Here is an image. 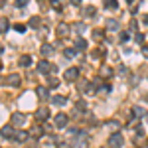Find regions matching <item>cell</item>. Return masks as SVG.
I'll use <instances>...</instances> for the list:
<instances>
[{
    "label": "cell",
    "mask_w": 148,
    "mask_h": 148,
    "mask_svg": "<svg viewBox=\"0 0 148 148\" xmlns=\"http://www.w3.org/2000/svg\"><path fill=\"white\" fill-rule=\"evenodd\" d=\"M89 146V140H87V132H81L77 136H73V140H71V148H87Z\"/></svg>",
    "instance_id": "1"
},
{
    "label": "cell",
    "mask_w": 148,
    "mask_h": 148,
    "mask_svg": "<svg viewBox=\"0 0 148 148\" xmlns=\"http://www.w3.org/2000/svg\"><path fill=\"white\" fill-rule=\"evenodd\" d=\"M20 83H22V75H18V73H10L6 77V85H10V87H18Z\"/></svg>",
    "instance_id": "9"
},
{
    "label": "cell",
    "mask_w": 148,
    "mask_h": 148,
    "mask_svg": "<svg viewBox=\"0 0 148 148\" xmlns=\"http://www.w3.org/2000/svg\"><path fill=\"white\" fill-rule=\"evenodd\" d=\"M105 26H107V30H111V32H116V30H119V22H116L114 18H109V20L105 22Z\"/></svg>",
    "instance_id": "16"
},
{
    "label": "cell",
    "mask_w": 148,
    "mask_h": 148,
    "mask_svg": "<svg viewBox=\"0 0 148 148\" xmlns=\"http://www.w3.org/2000/svg\"><path fill=\"white\" fill-rule=\"evenodd\" d=\"M119 38H121V42H128V40H130V34H128V32H121Z\"/></svg>",
    "instance_id": "35"
},
{
    "label": "cell",
    "mask_w": 148,
    "mask_h": 148,
    "mask_svg": "<svg viewBox=\"0 0 148 148\" xmlns=\"http://www.w3.org/2000/svg\"><path fill=\"white\" fill-rule=\"evenodd\" d=\"M79 67H69L65 69V73H63V77H65V81L67 83H75V81H79Z\"/></svg>",
    "instance_id": "4"
},
{
    "label": "cell",
    "mask_w": 148,
    "mask_h": 148,
    "mask_svg": "<svg viewBox=\"0 0 148 148\" xmlns=\"http://www.w3.org/2000/svg\"><path fill=\"white\" fill-rule=\"evenodd\" d=\"M69 123V116L65 113H57L56 116H53V125L57 126V128H65Z\"/></svg>",
    "instance_id": "5"
},
{
    "label": "cell",
    "mask_w": 148,
    "mask_h": 148,
    "mask_svg": "<svg viewBox=\"0 0 148 148\" xmlns=\"http://www.w3.org/2000/svg\"><path fill=\"white\" fill-rule=\"evenodd\" d=\"M51 103H53L56 107H63V105L67 103V99H65V97H61V95H53V97H51Z\"/></svg>",
    "instance_id": "17"
},
{
    "label": "cell",
    "mask_w": 148,
    "mask_h": 148,
    "mask_svg": "<svg viewBox=\"0 0 148 148\" xmlns=\"http://www.w3.org/2000/svg\"><path fill=\"white\" fill-rule=\"evenodd\" d=\"M105 56H107V49H105V47H101V46L93 51V57H105Z\"/></svg>",
    "instance_id": "26"
},
{
    "label": "cell",
    "mask_w": 148,
    "mask_h": 148,
    "mask_svg": "<svg viewBox=\"0 0 148 148\" xmlns=\"http://www.w3.org/2000/svg\"><path fill=\"white\" fill-rule=\"evenodd\" d=\"M42 132H44L42 126H36V128H34V134H38V136H42Z\"/></svg>",
    "instance_id": "39"
},
{
    "label": "cell",
    "mask_w": 148,
    "mask_h": 148,
    "mask_svg": "<svg viewBox=\"0 0 148 148\" xmlns=\"http://www.w3.org/2000/svg\"><path fill=\"white\" fill-rule=\"evenodd\" d=\"M28 138H30V132H28V130H18L16 136H14V140H18V142H26Z\"/></svg>",
    "instance_id": "13"
},
{
    "label": "cell",
    "mask_w": 148,
    "mask_h": 148,
    "mask_svg": "<svg viewBox=\"0 0 148 148\" xmlns=\"http://www.w3.org/2000/svg\"><path fill=\"white\" fill-rule=\"evenodd\" d=\"M136 20H130V26H128V30H130V32H134V30H136Z\"/></svg>",
    "instance_id": "37"
},
{
    "label": "cell",
    "mask_w": 148,
    "mask_h": 148,
    "mask_svg": "<svg viewBox=\"0 0 148 148\" xmlns=\"http://www.w3.org/2000/svg\"><path fill=\"white\" fill-rule=\"evenodd\" d=\"M47 119H49V109H47V107H38V111H36V121H38V123H46Z\"/></svg>",
    "instance_id": "6"
},
{
    "label": "cell",
    "mask_w": 148,
    "mask_h": 148,
    "mask_svg": "<svg viewBox=\"0 0 148 148\" xmlns=\"http://www.w3.org/2000/svg\"><path fill=\"white\" fill-rule=\"evenodd\" d=\"M4 4H6V0H0V6H4Z\"/></svg>",
    "instance_id": "45"
},
{
    "label": "cell",
    "mask_w": 148,
    "mask_h": 148,
    "mask_svg": "<svg viewBox=\"0 0 148 148\" xmlns=\"http://www.w3.org/2000/svg\"><path fill=\"white\" fill-rule=\"evenodd\" d=\"M123 144H125V136L121 132H113L109 136V148H123Z\"/></svg>",
    "instance_id": "3"
},
{
    "label": "cell",
    "mask_w": 148,
    "mask_h": 148,
    "mask_svg": "<svg viewBox=\"0 0 148 148\" xmlns=\"http://www.w3.org/2000/svg\"><path fill=\"white\" fill-rule=\"evenodd\" d=\"M51 6H53L56 10H61V8H63V0H51Z\"/></svg>",
    "instance_id": "34"
},
{
    "label": "cell",
    "mask_w": 148,
    "mask_h": 148,
    "mask_svg": "<svg viewBox=\"0 0 148 148\" xmlns=\"http://www.w3.org/2000/svg\"><path fill=\"white\" fill-rule=\"evenodd\" d=\"M69 2H71L73 6H79V4H81V0H69Z\"/></svg>",
    "instance_id": "42"
},
{
    "label": "cell",
    "mask_w": 148,
    "mask_h": 148,
    "mask_svg": "<svg viewBox=\"0 0 148 148\" xmlns=\"http://www.w3.org/2000/svg\"><path fill=\"white\" fill-rule=\"evenodd\" d=\"M36 95H38L40 101H47V99H49V91H47V87H42V85L36 89Z\"/></svg>",
    "instance_id": "12"
},
{
    "label": "cell",
    "mask_w": 148,
    "mask_h": 148,
    "mask_svg": "<svg viewBox=\"0 0 148 148\" xmlns=\"http://www.w3.org/2000/svg\"><path fill=\"white\" fill-rule=\"evenodd\" d=\"M2 51H4V46H2V44H0V56H2Z\"/></svg>",
    "instance_id": "44"
},
{
    "label": "cell",
    "mask_w": 148,
    "mask_h": 148,
    "mask_svg": "<svg viewBox=\"0 0 148 148\" xmlns=\"http://www.w3.org/2000/svg\"><path fill=\"white\" fill-rule=\"evenodd\" d=\"M47 85H49L51 89H56V87H59V79H57V77H47Z\"/></svg>",
    "instance_id": "28"
},
{
    "label": "cell",
    "mask_w": 148,
    "mask_h": 148,
    "mask_svg": "<svg viewBox=\"0 0 148 148\" xmlns=\"http://www.w3.org/2000/svg\"><path fill=\"white\" fill-rule=\"evenodd\" d=\"M116 73H121L123 77H126L130 71H128V67H126V65H119V67H116Z\"/></svg>",
    "instance_id": "30"
},
{
    "label": "cell",
    "mask_w": 148,
    "mask_h": 148,
    "mask_svg": "<svg viewBox=\"0 0 148 148\" xmlns=\"http://www.w3.org/2000/svg\"><path fill=\"white\" fill-rule=\"evenodd\" d=\"M105 8H111V10H119V2H116V0H105Z\"/></svg>",
    "instance_id": "24"
},
{
    "label": "cell",
    "mask_w": 148,
    "mask_h": 148,
    "mask_svg": "<svg viewBox=\"0 0 148 148\" xmlns=\"http://www.w3.org/2000/svg\"><path fill=\"white\" fill-rule=\"evenodd\" d=\"M40 51H42V56H51V53H53V46H51V44H44V46L40 47Z\"/></svg>",
    "instance_id": "18"
},
{
    "label": "cell",
    "mask_w": 148,
    "mask_h": 148,
    "mask_svg": "<svg viewBox=\"0 0 148 148\" xmlns=\"http://www.w3.org/2000/svg\"><path fill=\"white\" fill-rule=\"evenodd\" d=\"M0 136L12 138V140H14V136H16V130H14V126H12V125H4L2 128H0Z\"/></svg>",
    "instance_id": "8"
},
{
    "label": "cell",
    "mask_w": 148,
    "mask_h": 148,
    "mask_svg": "<svg viewBox=\"0 0 148 148\" xmlns=\"http://www.w3.org/2000/svg\"><path fill=\"white\" fill-rule=\"evenodd\" d=\"M83 49H87V42H85L83 38H77V42H75V51H83Z\"/></svg>",
    "instance_id": "19"
},
{
    "label": "cell",
    "mask_w": 148,
    "mask_h": 148,
    "mask_svg": "<svg viewBox=\"0 0 148 148\" xmlns=\"http://www.w3.org/2000/svg\"><path fill=\"white\" fill-rule=\"evenodd\" d=\"M101 91L103 93H111V85H109V83H105V85L101 87Z\"/></svg>",
    "instance_id": "38"
},
{
    "label": "cell",
    "mask_w": 148,
    "mask_h": 148,
    "mask_svg": "<svg viewBox=\"0 0 148 148\" xmlns=\"http://www.w3.org/2000/svg\"><path fill=\"white\" fill-rule=\"evenodd\" d=\"M144 119H146V123H148V114H146V116H144Z\"/></svg>",
    "instance_id": "47"
},
{
    "label": "cell",
    "mask_w": 148,
    "mask_h": 148,
    "mask_svg": "<svg viewBox=\"0 0 148 148\" xmlns=\"http://www.w3.org/2000/svg\"><path fill=\"white\" fill-rule=\"evenodd\" d=\"M134 40L140 44V42H144V36H142V34H136V36H134Z\"/></svg>",
    "instance_id": "40"
},
{
    "label": "cell",
    "mask_w": 148,
    "mask_h": 148,
    "mask_svg": "<svg viewBox=\"0 0 148 148\" xmlns=\"http://www.w3.org/2000/svg\"><path fill=\"white\" fill-rule=\"evenodd\" d=\"M40 24H42V20H40L38 16H32V18H30V22H28V26H30V28H36V30H38V28H40Z\"/></svg>",
    "instance_id": "22"
},
{
    "label": "cell",
    "mask_w": 148,
    "mask_h": 148,
    "mask_svg": "<svg viewBox=\"0 0 148 148\" xmlns=\"http://www.w3.org/2000/svg\"><path fill=\"white\" fill-rule=\"evenodd\" d=\"M93 38L99 42V40H103L105 38V30H93Z\"/></svg>",
    "instance_id": "29"
},
{
    "label": "cell",
    "mask_w": 148,
    "mask_h": 148,
    "mask_svg": "<svg viewBox=\"0 0 148 148\" xmlns=\"http://www.w3.org/2000/svg\"><path fill=\"white\" fill-rule=\"evenodd\" d=\"M69 32H71V30H69L67 24H59V26H57V36H59V38H65Z\"/></svg>",
    "instance_id": "14"
},
{
    "label": "cell",
    "mask_w": 148,
    "mask_h": 148,
    "mask_svg": "<svg viewBox=\"0 0 148 148\" xmlns=\"http://www.w3.org/2000/svg\"><path fill=\"white\" fill-rule=\"evenodd\" d=\"M126 2H128V4H132V2H134V0H126Z\"/></svg>",
    "instance_id": "46"
},
{
    "label": "cell",
    "mask_w": 148,
    "mask_h": 148,
    "mask_svg": "<svg viewBox=\"0 0 148 148\" xmlns=\"http://www.w3.org/2000/svg\"><path fill=\"white\" fill-rule=\"evenodd\" d=\"M75 107H77V111H79V113L87 111V103H85V101H77V105H75Z\"/></svg>",
    "instance_id": "33"
},
{
    "label": "cell",
    "mask_w": 148,
    "mask_h": 148,
    "mask_svg": "<svg viewBox=\"0 0 148 148\" xmlns=\"http://www.w3.org/2000/svg\"><path fill=\"white\" fill-rule=\"evenodd\" d=\"M18 63H20V67H30V65H32V57L30 56H22Z\"/></svg>",
    "instance_id": "20"
},
{
    "label": "cell",
    "mask_w": 148,
    "mask_h": 148,
    "mask_svg": "<svg viewBox=\"0 0 148 148\" xmlns=\"http://www.w3.org/2000/svg\"><path fill=\"white\" fill-rule=\"evenodd\" d=\"M73 30H75V34H83V32H85V24H83V22H75V24H73Z\"/></svg>",
    "instance_id": "23"
},
{
    "label": "cell",
    "mask_w": 148,
    "mask_h": 148,
    "mask_svg": "<svg viewBox=\"0 0 148 148\" xmlns=\"http://www.w3.org/2000/svg\"><path fill=\"white\" fill-rule=\"evenodd\" d=\"M130 116H132V123H134L140 116H146V111H144L142 107H132V109H130Z\"/></svg>",
    "instance_id": "11"
},
{
    "label": "cell",
    "mask_w": 148,
    "mask_h": 148,
    "mask_svg": "<svg viewBox=\"0 0 148 148\" xmlns=\"http://www.w3.org/2000/svg\"><path fill=\"white\" fill-rule=\"evenodd\" d=\"M107 126H109L113 132H119V128H121V123H119V121H109V123H107Z\"/></svg>",
    "instance_id": "25"
},
{
    "label": "cell",
    "mask_w": 148,
    "mask_h": 148,
    "mask_svg": "<svg viewBox=\"0 0 148 148\" xmlns=\"http://www.w3.org/2000/svg\"><path fill=\"white\" fill-rule=\"evenodd\" d=\"M114 75L113 67H109V65H101V69H99V77H103V79H111Z\"/></svg>",
    "instance_id": "10"
},
{
    "label": "cell",
    "mask_w": 148,
    "mask_h": 148,
    "mask_svg": "<svg viewBox=\"0 0 148 148\" xmlns=\"http://www.w3.org/2000/svg\"><path fill=\"white\" fill-rule=\"evenodd\" d=\"M28 2H30V0H16V6H18V8H24V6H28Z\"/></svg>",
    "instance_id": "36"
},
{
    "label": "cell",
    "mask_w": 148,
    "mask_h": 148,
    "mask_svg": "<svg viewBox=\"0 0 148 148\" xmlns=\"http://www.w3.org/2000/svg\"><path fill=\"white\" fill-rule=\"evenodd\" d=\"M53 142H56V146H57V148H69V142L61 140V136H53Z\"/></svg>",
    "instance_id": "21"
},
{
    "label": "cell",
    "mask_w": 148,
    "mask_h": 148,
    "mask_svg": "<svg viewBox=\"0 0 148 148\" xmlns=\"http://www.w3.org/2000/svg\"><path fill=\"white\" fill-rule=\"evenodd\" d=\"M38 71H40L42 75H47V73H56L57 67H56V65H51L47 59H40V61H38Z\"/></svg>",
    "instance_id": "2"
},
{
    "label": "cell",
    "mask_w": 148,
    "mask_h": 148,
    "mask_svg": "<svg viewBox=\"0 0 148 148\" xmlns=\"http://www.w3.org/2000/svg\"><path fill=\"white\" fill-rule=\"evenodd\" d=\"M14 30H16L18 34H24V32L28 30V26H26V24H14Z\"/></svg>",
    "instance_id": "31"
},
{
    "label": "cell",
    "mask_w": 148,
    "mask_h": 148,
    "mask_svg": "<svg viewBox=\"0 0 148 148\" xmlns=\"http://www.w3.org/2000/svg\"><path fill=\"white\" fill-rule=\"evenodd\" d=\"M24 123H26V114L24 113H14L10 116V125L14 126V128H16V126H22Z\"/></svg>",
    "instance_id": "7"
},
{
    "label": "cell",
    "mask_w": 148,
    "mask_h": 148,
    "mask_svg": "<svg viewBox=\"0 0 148 148\" xmlns=\"http://www.w3.org/2000/svg\"><path fill=\"white\" fill-rule=\"evenodd\" d=\"M95 14H97V8L95 6H85L83 8V16L85 18H95Z\"/></svg>",
    "instance_id": "15"
},
{
    "label": "cell",
    "mask_w": 148,
    "mask_h": 148,
    "mask_svg": "<svg viewBox=\"0 0 148 148\" xmlns=\"http://www.w3.org/2000/svg\"><path fill=\"white\" fill-rule=\"evenodd\" d=\"M142 22H144V24H146V26H148V14H146V16H144V18H142Z\"/></svg>",
    "instance_id": "43"
},
{
    "label": "cell",
    "mask_w": 148,
    "mask_h": 148,
    "mask_svg": "<svg viewBox=\"0 0 148 148\" xmlns=\"http://www.w3.org/2000/svg\"><path fill=\"white\" fill-rule=\"evenodd\" d=\"M8 28H10V22H8L6 18H2V20H0V32H6Z\"/></svg>",
    "instance_id": "32"
},
{
    "label": "cell",
    "mask_w": 148,
    "mask_h": 148,
    "mask_svg": "<svg viewBox=\"0 0 148 148\" xmlns=\"http://www.w3.org/2000/svg\"><path fill=\"white\" fill-rule=\"evenodd\" d=\"M75 53H77V51H75V47H65V49H63V56L69 57V59H71V57H75Z\"/></svg>",
    "instance_id": "27"
},
{
    "label": "cell",
    "mask_w": 148,
    "mask_h": 148,
    "mask_svg": "<svg viewBox=\"0 0 148 148\" xmlns=\"http://www.w3.org/2000/svg\"><path fill=\"white\" fill-rule=\"evenodd\" d=\"M142 56L148 57V46H142Z\"/></svg>",
    "instance_id": "41"
}]
</instances>
